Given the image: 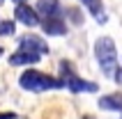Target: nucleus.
<instances>
[{
  "instance_id": "obj_1",
  "label": "nucleus",
  "mask_w": 122,
  "mask_h": 119,
  "mask_svg": "<svg viewBox=\"0 0 122 119\" xmlns=\"http://www.w3.org/2000/svg\"><path fill=\"white\" fill-rule=\"evenodd\" d=\"M19 85L28 92H48V89H60L62 80L60 78H53V76H46V73L37 71V69H28V71L21 73L19 78Z\"/></svg>"
},
{
  "instance_id": "obj_2",
  "label": "nucleus",
  "mask_w": 122,
  "mask_h": 119,
  "mask_svg": "<svg viewBox=\"0 0 122 119\" xmlns=\"http://www.w3.org/2000/svg\"><path fill=\"white\" fill-rule=\"evenodd\" d=\"M95 57L102 66L104 76L113 78L115 73V66H117V50H115V41L111 37H99L95 44Z\"/></svg>"
},
{
  "instance_id": "obj_3",
  "label": "nucleus",
  "mask_w": 122,
  "mask_h": 119,
  "mask_svg": "<svg viewBox=\"0 0 122 119\" xmlns=\"http://www.w3.org/2000/svg\"><path fill=\"white\" fill-rule=\"evenodd\" d=\"M60 80L62 85L67 87L69 92L74 94H81V92H97V85L90 82V80H83L81 76H76L74 66L69 62H60Z\"/></svg>"
},
{
  "instance_id": "obj_4",
  "label": "nucleus",
  "mask_w": 122,
  "mask_h": 119,
  "mask_svg": "<svg viewBox=\"0 0 122 119\" xmlns=\"http://www.w3.org/2000/svg\"><path fill=\"white\" fill-rule=\"evenodd\" d=\"M39 60H41L39 53L28 50V48H19L14 55H9V64L12 66H28V64H37Z\"/></svg>"
},
{
  "instance_id": "obj_5",
  "label": "nucleus",
  "mask_w": 122,
  "mask_h": 119,
  "mask_svg": "<svg viewBox=\"0 0 122 119\" xmlns=\"http://www.w3.org/2000/svg\"><path fill=\"white\" fill-rule=\"evenodd\" d=\"M35 12L41 18H53V16H62V7L58 0H37Z\"/></svg>"
},
{
  "instance_id": "obj_6",
  "label": "nucleus",
  "mask_w": 122,
  "mask_h": 119,
  "mask_svg": "<svg viewBox=\"0 0 122 119\" xmlns=\"http://www.w3.org/2000/svg\"><path fill=\"white\" fill-rule=\"evenodd\" d=\"M14 16H16V21H19V23H23V25H28V27H35L37 23H39V16H37V12H35L30 5H25V2L16 5V12H14Z\"/></svg>"
},
{
  "instance_id": "obj_7",
  "label": "nucleus",
  "mask_w": 122,
  "mask_h": 119,
  "mask_svg": "<svg viewBox=\"0 0 122 119\" xmlns=\"http://www.w3.org/2000/svg\"><path fill=\"white\" fill-rule=\"evenodd\" d=\"M19 48H28V50H35V53H48V46L44 44V39L41 37H37V34H25V37H21V44Z\"/></svg>"
},
{
  "instance_id": "obj_8",
  "label": "nucleus",
  "mask_w": 122,
  "mask_h": 119,
  "mask_svg": "<svg viewBox=\"0 0 122 119\" xmlns=\"http://www.w3.org/2000/svg\"><path fill=\"white\" fill-rule=\"evenodd\" d=\"M41 27L46 34H53V37H60V34L67 32V23L62 16H53V18H44L41 21Z\"/></svg>"
},
{
  "instance_id": "obj_9",
  "label": "nucleus",
  "mask_w": 122,
  "mask_h": 119,
  "mask_svg": "<svg viewBox=\"0 0 122 119\" xmlns=\"http://www.w3.org/2000/svg\"><path fill=\"white\" fill-rule=\"evenodd\" d=\"M99 108L108 112H122V94H106L99 99Z\"/></svg>"
},
{
  "instance_id": "obj_10",
  "label": "nucleus",
  "mask_w": 122,
  "mask_h": 119,
  "mask_svg": "<svg viewBox=\"0 0 122 119\" xmlns=\"http://www.w3.org/2000/svg\"><path fill=\"white\" fill-rule=\"evenodd\" d=\"M83 5L88 7V12L95 16L99 23H104L106 21V16H104V5H102V0H81Z\"/></svg>"
},
{
  "instance_id": "obj_11",
  "label": "nucleus",
  "mask_w": 122,
  "mask_h": 119,
  "mask_svg": "<svg viewBox=\"0 0 122 119\" xmlns=\"http://www.w3.org/2000/svg\"><path fill=\"white\" fill-rule=\"evenodd\" d=\"M14 34V23L12 21H0V37H9Z\"/></svg>"
},
{
  "instance_id": "obj_12",
  "label": "nucleus",
  "mask_w": 122,
  "mask_h": 119,
  "mask_svg": "<svg viewBox=\"0 0 122 119\" xmlns=\"http://www.w3.org/2000/svg\"><path fill=\"white\" fill-rule=\"evenodd\" d=\"M0 119H16L14 112H0Z\"/></svg>"
},
{
  "instance_id": "obj_13",
  "label": "nucleus",
  "mask_w": 122,
  "mask_h": 119,
  "mask_svg": "<svg viewBox=\"0 0 122 119\" xmlns=\"http://www.w3.org/2000/svg\"><path fill=\"white\" fill-rule=\"evenodd\" d=\"M113 78H115L117 82H122V69H120V71H115V73H113Z\"/></svg>"
},
{
  "instance_id": "obj_14",
  "label": "nucleus",
  "mask_w": 122,
  "mask_h": 119,
  "mask_svg": "<svg viewBox=\"0 0 122 119\" xmlns=\"http://www.w3.org/2000/svg\"><path fill=\"white\" fill-rule=\"evenodd\" d=\"M14 2H16V5H21V2H25V0H14Z\"/></svg>"
},
{
  "instance_id": "obj_15",
  "label": "nucleus",
  "mask_w": 122,
  "mask_h": 119,
  "mask_svg": "<svg viewBox=\"0 0 122 119\" xmlns=\"http://www.w3.org/2000/svg\"><path fill=\"white\" fill-rule=\"evenodd\" d=\"M0 57H2V46H0Z\"/></svg>"
},
{
  "instance_id": "obj_16",
  "label": "nucleus",
  "mask_w": 122,
  "mask_h": 119,
  "mask_svg": "<svg viewBox=\"0 0 122 119\" xmlns=\"http://www.w3.org/2000/svg\"><path fill=\"white\" fill-rule=\"evenodd\" d=\"M83 119H92V117H83Z\"/></svg>"
},
{
  "instance_id": "obj_17",
  "label": "nucleus",
  "mask_w": 122,
  "mask_h": 119,
  "mask_svg": "<svg viewBox=\"0 0 122 119\" xmlns=\"http://www.w3.org/2000/svg\"><path fill=\"white\" fill-rule=\"evenodd\" d=\"M2 2H5V0H0V5H2Z\"/></svg>"
}]
</instances>
